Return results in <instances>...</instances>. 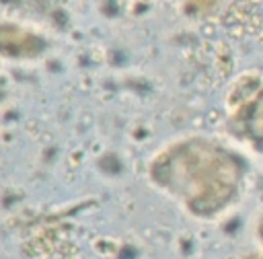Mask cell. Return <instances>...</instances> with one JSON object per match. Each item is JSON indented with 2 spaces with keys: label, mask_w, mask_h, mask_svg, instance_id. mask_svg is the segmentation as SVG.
<instances>
[{
  "label": "cell",
  "mask_w": 263,
  "mask_h": 259,
  "mask_svg": "<svg viewBox=\"0 0 263 259\" xmlns=\"http://www.w3.org/2000/svg\"><path fill=\"white\" fill-rule=\"evenodd\" d=\"M261 232H263V228H261Z\"/></svg>",
  "instance_id": "6da1fadb"
}]
</instances>
